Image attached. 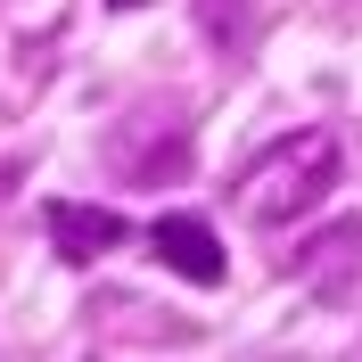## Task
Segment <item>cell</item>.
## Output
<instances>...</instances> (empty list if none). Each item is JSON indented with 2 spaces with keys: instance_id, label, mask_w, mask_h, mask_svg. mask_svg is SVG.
<instances>
[{
  "instance_id": "obj_1",
  "label": "cell",
  "mask_w": 362,
  "mask_h": 362,
  "mask_svg": "<svg viewBox=\"0 0 362 362\" xmlns=\"http://www.w3.org/2000/svg\"><path fill=\"white\" fill-rule=\"evenodd\" d=\"M338 173H346V157H338V132H280L264 148V157L247 165V173L230 181V198H239V214L247 223H264V230H280V223H305L329 189H338Z\"/></svg>"
},
{
  "instance_id": "obj_2",
  "label": "cell",
  "mask_w": 362,
  "mask_h": 362,
  "mask_svg": "<svg viewBox=\"0 0 362 362\" xmlns=\"http://www.w3.org/2000/svg\"><path fill=\"white\" fill-rule=\"evenodd\" d=\"M107 157L124 181H181V165H189V140H181V115L157 107V140H148V115H132V124H115Z\"/></svg>"
},
{
  "instance_id": "obj_3",
  "label": "cell",
  "mask_w": 362,
  "mask_h": 362,
  "mask_svg": "<svg viewBox=\"0 0 362 362\" xmlns=\"http://www.w3.org/2000/svg\"><path fill=\"white\" fill-rule=\"evenodd\" d=\"M148 247H157V264L181 272L189 288H223V272H230V255H223V239H214V223H198V214H165V223L148 230Z\"/></svg>"
},
{
  "instance_id": "obj_4",
  "label": "cell",
  "mask_w": 362,
  "mask_h": 362,
  "mask_svg": "<svg viewBox=\"0 0 362 362\" xmlns=\"http://www.w3.org/2000/svg\"><path fill=\"white\" fill-rule=\"evenodd\" d=\"M42 223H49V239H58V255H66V264H99L107 247H124V239H132V230H124V214L83 206V198H49Z\"/></svg>"
},
{
  "instance_id": "obj_5",
  "label": "cell",
  "mask_w": 362,
  "mask_h": 362,
  "mask_svg": "<svg viewBox=\"0 0 362 362\" xmlns=\"http://www.w3.org/2000/svg\"><path fill=\"white\" fill-rule=\"evenodd\" d=\"M354 264H362V214H346V223L313 230V247L288 255V272H296V280H313L321 296H338L346 280H354Z\"/></svg>"
}]
</instances>
